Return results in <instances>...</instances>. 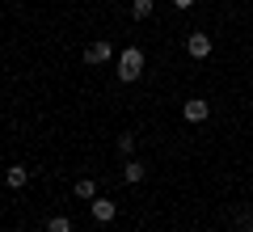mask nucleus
I'll use <instances>...</instances> for the list:
<instances>
[{"mask_svg":"<svg viewBox=\"0 0 253 232\" xmlns=\"http://www.w3.org/2000/svg\"><path fill=\"white\" fill-rule=\"evenodd\" d=\"M144 76V46H126L123 55H118V81H139Z\"/></svg>","mask_w":253,"mask_h":232,"instance_id":"obj_1","label":"nucleus"},{"mask_svg":"<svg viewBox=\"0 0 253 232\" xmlns=\"http://www.w3.org/2000/svg\"><path fill=\"white\" fill-rule=\"evenodd\" d=\"M181 118H186V123H207V118H211V101L190 97L186 106H181Z\"/></svg>","mask_w":253,"mask_h":232,"instance_id":"obj_2","label":"nucleus"},{"mask_svg":"<svg viewBox=\"0 0 253 232\" xmlns=\"http://www.w3.org/2000/svg\"><path fill=\"white\" fill-rule=\"evenodd\" d=\"M186 51L194 55V59H207V55H211V34H203V30H194V34L186 38Z\"/></svg>","mask_w":253,"mask_h":232,"instance_id":"obj_3","label":"nucleus"},{"mask_svg":"<svg viewBox=\"0 0 253 232\" xmlns=\"http://www.w3.org/2000/svg\"><path fill=\"white\" fill-rule=\"evenodd\" d=\"M110 55H114V46H110L106 38H97V43L84 46V63H110Z\"/></svg>","mask_w":253,"mask_h":232,"instance_id":"obj_4","label":"nucleus"},{"mask_svg":"<svg viewBox=\"0 0 253 232\" xmlns=\"http://www.w3.org/2000/svg\"><path fill=\"white\" fill-rule=\"evenodd\" d=\"M118 215V203H110V198H93V220L97 224H110Z\"/></svg>","mask_w":253,"mask_h":232,"instance_id":"obj_5","label":"nucleus"},{"mask_svg":"<svg viewBox=\"0 0 253 232\" xmlns=\"http://www.w3.org/2000/svg\"><path fill=\"white\" fill-rule=\"evenodd\" d=\"M4 182H9V190H21L30 182V169H26V165H13V169L4 173Z\"/></svg>","mask_w":253,"mask_h":232,"instance_id":"obj_6","label":"nucleus"},{"mask_svg":"<svg viewBox=\"0 0 253 232\" xmlns=\"http://www.w3.org/2000/svg\"><path fill=\"white\" fill-rule=\"evenodd\" d=\"M144 173H148L144 161H126V165H123V178L131 182V186H135V182H144Z\"/></svg>","mask_w":253,"mask_h":232,"instance_id":"obj_7","label":"nucleus"},{"mask_svg":"<svg viewBox=\"0 0 253 232\" xmlns=\"http://www.w3.org/2000/svg\"><path fill=\"white\" fill-rule=\"evenodd\" d=\"M76 198H97V186H93V178H76Z\"/></svg>","mask_w":253,"mask_h":232,"instance_id":"obj_8","label":"nucleus"},{"mask_svg":"<svg viewBox=\"0 0 253 232\" xmlns=\"http://www.w3.org/2000/svg\"><path fill=\"white\" fill-rule=\"evenodd\" d=\"M46 232H72V220L68 215H51L46 220Z\"/></svg>","mask_w":253,"mask_h":232,"instance_id":"obj_9","label":"nucleus"},{"mask_svg":"<svg viewBox=\"0 0 253 232\" xmlns=\"http://www.w3.org/2000/svg\"><path fill=\"white\" fill-rule=\"evenodd\" d=\"M148 13H152V0H131V17L135 21H144Z\"/></svg>","mask_w":253,"mask_h":232,"instance_id":"obj_10","label":"nucleus"},{"mask_svg":"<svg viewBox=\"0 0 253 232\" xmlns=\"http://www.w3.org/2000/svg\"><path fill=\"white\" fill-rule=\"evenodd\" d=\"M118 152H123V156H131V152H135V135H131V131L118 135Z\"/></svg>","mask_w":253,"mask_h":232,"instance_id":"obj_11","label":"nucleus"},{"mask_svg":"<svg viewBox=\"0 0 253 232\" xmlns=\"http://www.w3.org/2000/svg\"><path fill=\"white\" fill-rule=\"evenodd\" d=\"M173 4H177V9H190V4H194V0H173Z\"/></svg>","mask_w":253,"mask_h":232,"instance_id":"obj_12","label":"nucleus"},{"mask_svg":"<svg viewBox=\"0 0 253 232\" xmlns=\"http://www.w3.org/2000/svg\"><path fill=\"white\" fill-rule=\"evenodd\" d=\"M249 232H253V224H249Z\"/></svg>","mask_w":253,"mask_h":232,"instance_id":"obj_13","label":"nucleus"},{"mask_svg":"<svg viewBox=\"0 0 253 232\" xmlns=\"http://www.w3.org/2000/svg\"><path fill=\"white\" fill-rule=\"evenodd\" d=\"M89 4H93V0H89Z\"/></svg>","mask_w":253,"mask_h":232,"instance_id":"obj_14","label":"nucleus"}]
</instances>
